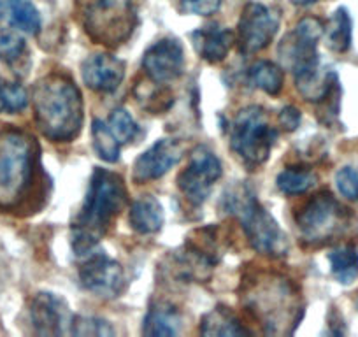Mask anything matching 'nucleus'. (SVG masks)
<instances>
[{
  "instance_id": "35",
  "label": "nucleus",
  "mask_w": 358,
  "mask_h": 337,
  "mask_svg": "<svg viewBox=\"0 0 358 337\" xmlns=\"http://www.w3.org/2000/svg\"><path fill=\"white\" fill-rule=\"evenodd\" d=\"M292 2L297 6H308V4H315V2H318V0H292Z\"/></svg>"
},
{
  "instance_id": "13",
  "label": "nucleus",
  "mask_w": 358,
  "mask_h": 337,
  "mask_svg": "<svg viewBox=\"0 0 358 337\" xmlns=\"http://www.w3.org/2000/svg\"><path fill=\"white\" fill-rule=\"evenodd\" d=\"M30 320L39 336H64L71 332L74 318L64 299L50 292H39L30 304Z\"/></svg>"
},
{
  "instance_id": "6",
  "label": "nucleus",
  "mask_w": 358,
  "mask_h": 337,
  "mask_svg": "<svg viewBox=\"0 0 358 337\" xmlns=\"http://www.w3.org/2000/svg\"><path fill=\"white\" fill-rule=\"evenodd\" d=\"M79 20L95 43L116 48L137 25L136 0H76Z\"/></svg>"
},
{
  "instance_id": "18",
  "label": "nucleus",
  "mask_w": 358,
  "mask_h": 337,
  "mask_svg": "<svg viewBox=\"0 0 358 337\" xmlns=\"http://www.w3.org/2000/svg\"><path fill=\"white\" fill-rule=\"evenodd\" d=\"M192 41H194L195 51L202 60L209 62V64H218V62L225 60L227 55L230 53L234 43H236V36L229 29H223L220 25H209L195 30L192 34Z\"/></svg>"
},
{
  "instance_id": "19",
  "label": "nucleus",
  "mask_w": 358,
  "mask_h": 337,
  "mask_svg": "<svg viewBox=\"0 0 358 337\" xmlns=\"http://www.w3.org/2000/svg\"><path fill=\"white\" fill-rule=\"evenodd\" d=\"M201 334L208 337H246L251 336V330L241 323L232 309L216 306L202 318Z\"/></svg>"
},
{
  "instance_id": "12",
  "label": "nucleus",
  "mask_w": 358,
  "mask_h": 337,
  "mask_svg": "<svg viewBox=\"0 0 358 337\" xmlns=\"http://www.w3.org/2000/svg\"><path fill=\"white\" fill-rule=\"evenodd\" d=\"M79 281L90 294L113 301L125 290V271L116 260L106 255H95L81 266Z\"/></svg>"
},
{
  "instance_id": "25",
  "label": "nucleus",
  "mask_w": 358,
  "mask_h": 337,
  "mask_svg": "<svg viewBox=\"0 0 358 337\" xmlns=\"http://www.w3.org/2000/svg\"><path fill=\"white\" fill-rule=\"evenodd\" d=\"M250 78L262 92L268 95H278L283 88V71L280 65L273 64V62H257L250 69Z\"/></svg>"
},
{
  "instance_id": "9",
  "label": "nucleus",
  "mask_w": 358,
  "mask_h": 337,
  "mask_svg": "<svg viewBox=\"0 0 358 337\" xmlns=\"http://www.w3.org/2000/svg\"><path fill=\"white\" fill-rule=\"evenodd\" d=\"M325 32V23L315 16H306L278 46L281 64L294 74L320 60L318 43Z\"/></svg>"
},
{
  "instance_id": "17",
  "label": "nucleus",
  "mask_w": 358,
  "mask_h": 337,
  "mask_svg": "<svg viewBox=\"0 0 358 337\" xmlns=\"http://www.w3.org/2000/svg\"><path fill=\"white\" fill-rule=\"evenodd\" d=\"M295 76V87L299 94L309 102H323L336 87H339V79L332 69L323 67L322 60L315 62L304 71Z\"/></svg>"
},
{
  "instance_id": "21",
  "label": "nucleus",
  "mask_w": 358,
  "mask_h": 337,
  "mask_svg": "<svg viewBox=\"0 0 358 337\" xmlns=\"http://www.w3.org/2000/svg\"><path fill=\"white\" fill-rule=\"evenodd\" d=\"M0 20H8L13 27L30 36H36L43 25L32 0H0Z\"/></svg>"
},
{
  "instance_id": "20",
  "label": "nucleus",
  "mask_w": 358,
  "mask_h": 337,
  "mask_svg": "<svg viewBox=\"0 0 358 337\" xmlns=\"http://www.w3.org/2000/svg\"><path fill=\"white\" fill-rule=\"evenodd\" d=\"M130 225L137 234H155L164 227V208L153 195H144L137 199L130 208Z\"/></svg>"
},
{
  "instance_id": "15",
  "label": "nucleus",
  "mask_w": 358,
  "mask_h": 337,
  "mask_svg": "<svg viewBox=\"0 0 358 337\" xmlns=\"http://www.w3.org/2000/svg\"><path fill=\"white\" fill-rule=\"evenodd\" d=\"M183 157V144L176 139H160L134 162L136 183H148L167 174Z\"/></svg>"
},
{
  "instance_id": "23",
  "label": "nucleus",
  "mask_w": 358,
  "mask_h": 337,
  "mask_svg": "<svg viewBox=\"0 0 358 337\" xmlns=\"http://www.w3.org/2000/svg\"><path fill=\"white\" fill-rule=\"evenodd\" d=\"M329 50L336 53H346L351 48L353 39V25H351V16L346 8H339L329 22L325 23V32H323Z\"/></svg>"
},
{
  "instance_id": "30",
  "label": "nucleus",
  "mask_w": 358,
  "mask_h": 337,
  "mask_svg": "<svg viewBox=\"0 0 358 337\" xmlns=\"http://www.w3.org/2000/svg\"><path fill=\"white\" fill-rule=\"evenodd\" d=\"M72 336L78 337H111L115 336V329L109 322L94 316H76L71 327Z\"/></svg>"
},
{
  "instance_id": "31",
  "label": "nucleus",
  "mask_w": 358,
  "mask_h": 337,
  "mask_svg": "<svg viewBox=\"0 0 358 337\" xmlns=\"http://www.w3.org/2000/svg\"><path fill=\"white\" fill-rule=\"evenodd\" d=\"M25 39L11 29H0V60L15 64L25 55Z\"/></svg>"
},
{
  "instance_id": "14",
  "label": "nucleus",
  "mask_w": 358,
  "mask_h": 337,
  "mask_svg": "<svg viewBox=\"0 0 358 337\" xmlns=\"http://www.w3.org/2000/svg\"><path fill=\"white\" fill-rule=\"evenodd\" d=\"M143 67L148 78L158 85H167L183 74V46L176 39H162L144 53Z\"/></svg>"
},
{
  "instance_id": "8",
  "label": "nucleus",
  "mask_w": 358,
  "mask_h": 337,
  "mask_svg": "<svg viewBox=\"0 0 358 337\" xmlns=\"http://www.w3.org/2000/svg\"><path fill=\"white\" fill-rule=\"evenodd\" d=\"M297 229L308 246L332 243L348 225V213L329 192H320L297 213Z\"/></svg>"
},
{
  "instance_id": "7",
  "label": "nucleus",
  "mask_w": 358,
  "mask_h": 337,
  "mask_svg": "<svg viewBox=\"0 0 358 337\" xmlns=\"http://www.w3.org/2000/svg\"><path fill=\"white\" fill-rule=\"evenodd\" d=\"M278 130L271 127L267 113L260 106L241 109L230 129V148L248 168H257L267 162Z\"/></svg>"
},
{
  "instance_id": "11",
  "label": "nucleus",
  "mask_w": 358,
  "mask_h": 337,
  "mask_svg": "<svg viewBox=\"0 0 358 337\" xmlns=\"http://www.w3.org/2000/svg\"><path fill=\"white\" fill-rule=\"evenodd\" d=\"M281 15L265 4H248L237 27V43L243 53H258L273 43L280 29Z\"/></svg>"
},
{
  "instance_id": "24",
  "label": "nucleus",
  "mask_w": 358,
  "mask_h": 337,
  "mask_svg": "<svg viewBox=\"0 0 358 337\" xmlns=\"http://www.w3.org/2000/svg\"><path fill=\"white\" fill-rule=\"evenodd\" d=\"M332 276L341 285H351L358 278V250L355 246H339L329 253Z\"/></svg>"
},
{
  "instance_id": "28",
  "label": "nucleus",
  "mask_w": 358,
  "mask_h": 337,
  "mask_svg": "<svg viewBox=\"0 0 358 337\" xmlns=\"http://www.w3.org/2000/svg\"><path fill=\"white\" fill-rule=\"evenodd\" d=\"M29 106V94L18 83L0 81V115H15Z\"/></svg>"
},
{
  "instance_id": "10",
  "label": "nucleus",
  "mask_w": 358,
  "mask_h": 337,
  "mask_svg": "<svg viewBox=\"0 0 358 337\" xmlns=\"http://www.w3.org/2000/svg\"><path fill=\"white\" fill-rule=\"evenodd\" d=\"M222 174L223 167L218 157L209 148L197 146L192 151L187 168L178 176V188L190 204L201 206L208 201Z\"/></svg>"
},
{
  "instance_id": "5",
  "label": "nucleus",
  "mask_w": 358,
  "mask_h": 337,
  "mask_svg": "<svg viewBox=\"0 0 358 337\" xmlns=\"http://www.w3.org/2000/svg\"><path fill=\"white\" fill-rule=\"evenodd\" d=\"M225 208L239 218L248 241L258 253L271 259H281L290 250L287 234L248 188L234 187L225 197Z\"/></svg>"
},
{
  "instance_id": "16",
  "label": "nucleus",
  "mask_w": 358,
  "mask_h": 337,
  "mask_svg": "<svg viewBox=\"0 0 358 337\" xmlns=\"http://www.w3.org/2000/svg\"><path fill=\"white\" fill-rule=\"evenodd\" d=\"M83 81L90 90L113 94L125 78V62L108 53L92 55L81 65Z\"/></svg>"
},
{
  "instance_id": "27",
  "label": "nucleus",
  "mask_w": 358,
  "mask_h": 337,
  "mask_svg": "<svg viewBox=\"0 0 358 337\" xmlns=\"http://www.w3.org/2000/svg\"><path fill=\"white\" fill-rule=\"evenodd\" d=\"M92 136H94V148L97 151L99 158H102L108 164H115L120 158V146L122 144L116 141V137L113 136L111 129L108 127V123H104L102 120H95L94 125H92Z\"/></svg>"
},
{
  "instance_id": "3",
  "label": "nucleus",
  "mask_w": 358,
  "mask_h": 337,
  "mask_svg": "<svg viewBox=\"0 0 358 337\" xmlns=\"http://www.w3.org/2000/svg\"><path fill=\"white\" fill-rule=\"evenodd\" d=\"M244 306L265 334L290 336L304 315L297 288L280 274H255L246 281Z\"/></svg>"
},
{
  "instance_id": "1",
  "label": "nucleus",
  "mask_w": 358,
  "mask_h": 337,
  "mask_svg": "<svg viewBox=\"0 0 358 337\" xmlns=\"http://www.w3.org/2000/svg\"><path fill=\"white\" fill-rule=\"evenodd\" d=\"M127 202L129 192L123 178L108 168H95L85 204L71 225V243L76 255H86L101 243Z\"/></svg>"
},
{
  "instance_id": "33",
  "label": "nucleus",
  "mask_w": 358,
  "mask_h": 337,
  "mask_svg": "<svg viewBox=\"0 0 358 337\" xmlns=\"http://www.w3.org/2000/svg\"><path fill=\"white\" fill-rule=\"evenodd\" d=\"M222 6V0H183V11L188 15H215Z\"/></svg>"
},
{
  "instance_id": "4",
  "label": "nucleus",
  "mask_w": 358,
  "mask_h": 337,
  "mask_svg": "<svg viewBox=\"0 0 358 337\" xmlns=\"http://www.w3.org/2000/svg\"><path fill=\"white\" fill-rule=\"evenodd\" d=\"M39 173V144L20 129L0 130V209L16 211L32 194Z\"/></svg>"
},
{
  "instance_id": "26",
  "label": "nucleus",
  "mask_w": 358,
  "mask_h": 337,
  "mask_svg": "<svg viewBox=\"0 0 358 337\" xmlns=\"http://www.w3.org/2000/svg\"><path fill=\"white\" fill-rule=\"evenodd\" d=\"M318 178L309 168L288 167L278 176L276 183L283 194L287 195H302L311 190L316 185Z\"/></svg>"
},
{
  "instance_id": "34",
  "label": "nucleus",
  "mask_w": 358,
  "mask_h": 337,
  "mask_svg": "<svg viewBox=\"0 0 358 337\" xmlns=\"http://www.w3.org/2000/svg\"><path fill=\"white\" fill-rule=\"evenodd\" d=\"M278 120H280V127L285 132H294V130H297V127L301 125L302 116L301 111H299L295 106H287V108L281 109Z\"/></svg>"
},
{
  "instance_id": "2",
  "label": "nucleus",
  "mask_w": 358,
  "mask_h": 337,
  "mask_svg": "<svg viewBox=\"0 0 358 337\" xmlns=\"http://www.w3.org/2000/svg\"><path fill=\"white\" fill-rule=\"evenodd\" d=\"M36 123L44 137L69 143L83 127V97L76 83L65 74L51 72L32 88Z\"/></svg>"
},
{
  "instance_id": "29",
  "label": "nucleus",
  "mask_w": 358,
  "mask_h": 337,
  "mask_svg": "<svg viewBox=\"0 0 358 337\" xmlns=\"http://www.w3.org/2000/svg\"><path fill=\"white\" fill-rule=\"evenodd\" d=\"M108 127L111 129L113 136L116 137L120 144H129L132 143L134 139L137 137L139 134V125L134 122V118L130 116V113L127 109H115L111 113L108 120Z\"/></svg>"
},
{
  "instance_id": "22",
  "label": "nucleus",
  "mask_w": 358,
  "mask_h": 337,
  "mask_svg": "<svg viewBox=\"0 0 358 337\" xmlns=\"http://www.w3.org/2000/svg\"><path fill=\"white\" fill-rule=\"evenodd\" d=\"M181 332V316L174 308L158 304L148 311L144 320V336H178Z\"/></svg>"
},
{
  "instance_id": "32",
  "label": "nucleus",
  "mask_w": 358,
  "mask_h": 337,
  "mask_svg": "<svg viewBox=\"0 0 358 337\" xmlns=\"http://www.w3.org/2000/svg\"><path fill=\"white\" fill-rule=\"evenodd\" d=\"M336 187L348 201H358V173L353 167H343L336 174Z\"/></svg>"
}]
</instances>
